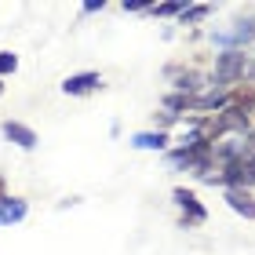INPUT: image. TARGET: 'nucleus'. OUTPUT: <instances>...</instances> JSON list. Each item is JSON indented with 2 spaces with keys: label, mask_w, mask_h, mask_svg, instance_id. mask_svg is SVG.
Returning <instances> with one entry per match:
<instances>
[{
  "label": "nucleus",
  "mask_w": 255,
  "mask_h": 255,
  "mask_svg": "<svg viewBox=\"0 0 255 255\" xmlns=\"http://www.w3.org/2000/svg\"><path fill=\"white\" fill-rule=\"evenodd\" d=\"M248 77V55L245 51H223L215 59V80L208 88H215V91H230L237 84V80H245Z\"/></svg>",
  "instance_id": "f257e3e1"
},
{
  "label": "nucleus",
  "mask_w": 255,
  "mask_h": 255,
  "mask_svg": "<svg viewBox=\"0 0 255 255\" xmlns=\"http://www.w3.org/2000/svg\"><path fill=\"white\" fill-rule=\"evenodd\" d=\"M212 40H215V44H223L226 51H241L245 44L255 40V22H252V18L234 22V29H230V33H212Z\"/></svg>",
  "instance_id": "f03ea898"
},
{
  "label": "nucleus",
  "mask_w": 255,
  "mask_h": 255,
  "mask_svg": "<svg viewBox=\"0 0 255 255\" xmlns=\"http://www.w3.org/2000/svg\"><path fill=\"white\" fill-rule=\"evenodd\" d=\"M102 88V77L95 73V69H88V73H73L62 80V91L66 95H91V91Z\"/></svg>",
  "instance_id": "7ed1b4c3"
},
{
  "label": "nucleus",
  "mask_w": 255,
  "mask_h": 255,
  "mask_svg": "<svg viewBox=\"0 0 255 255\" xmlns=\"http://www.w3.org/2000/svg\"><path fill=\"white\" fill-rule=\"evenodd\" d=\"M4 138H11L15 146H22V149H33L37 146V131H33L29 124H22V121H4Z\"/></svg>",
  "instance_id": "20e7f679"
},
{
  "label": "nucleus",
  "mask_w": 255,
  "mask_h": 255,
  "mask_svg": "<svg viewBox=\"0 0 255 255\" xmlns=\"http://www.w3.org/2000/svg\"><path fill=\"white\" fill-rule=\"evenodd\" d=\"M171 197H175V204L182 208V212H186V219H182V223H204V219H208V212H204V208H201V201H197V197L190 193V190H175V193H171Z\"/></svg>",
  "instance_id": "39448f33"
},
{
  "label": "nucleus",
  "mask_w": 255,
  "mask_h": 255,
  "mask_svg": "<svg viewBox=\"0 0 255 255\" xmlns=\"http://www.w3.org/2000/svg\"><path fill=\"white\" fill-rule=\"evenodd\" d=\"M29 215V204L22 197H0V226H11V223H22Z\"/></svg>",
  "instance_id": "423d86ee"
},
{
  "label": "nucleus",
  "mask_w": 255,
  "mask_h": 255,
  "mask_svg": "<svg viewBox=\"0 0 255 255\" xmlns=\"http://www.w3.org/2000/svg\"><path fill=\"white\" fill-rule=\"evenodd\" d=\"M168 77H171V84H175V91H182V95H190V91L204 88V77H201V73H193V69H179V66H171V69H168Z\"/></svg>",
  "instance_id": "0eeeda50"
},
{
  "label": "nucleus",
  "mask_w": 255,
  "mask_h": 255,
  "mask_svg": "<svg viewBox=\"0 0 255 255\" xmlns=\"http://www.w3.org/2000/svg\"><path fill=\"white\" fill-rule=\"evenodd\" d=\"M226 204L234 208L237 215L255 219V193L252 190H226Z\"/></svg>",
  "instance_id": "6e6552de"
},
{
  "label": "nucleus",
  "mask_w": 255,
  "mask_h": 255,
  "mask_svg": "<svg viewBox=\"0 0 255 255\" xmlns=\"http://www.w3.org/2000/svg\"><path fill=\"white\" fill-rule=\"evenodd\" d=\"M131 146L135 149H164L168 135L164 131H138V135H131Z\"/></svg>",
  "instance_id": "1a4fd4ad"
},
{
  "label": "nucleus",
  "mask_w": 255,
  "mask_h": 255,
  "mask_svg": "<svg viewBox=\"0 0 255 255\" xmlns=\"http://www.w3.org/2000/svg\"><path fill=\"white\" fill-rule=\"evenodd\" d=\"M190 95H182V91H171V95L164 99V106H168V113H175V117H179V113H186L190 110Z\"/></svg>",
  "instance_id": "9d476101"
},
{
  "label": "nucleus",
  "mask_w": 255,
  "mask_h": 255,
  "mask_svg": "<svg viewBox=\"0 0 255 255\" xmlns=\"http://www.w3.org/2000/svg\"><path fill=\"white\" fill-rule=\"evenodd\" d=\"M208 15H212V7H208V4H190V7H182L179 22L186 26V22H201V18H208Z\"/></svg>",
  "instance_id": "9b49d317"
},
{
  "label": "nucleus",
  "mask_w": 255,
  "mask_h": 255,
  "mask_svg": "<svg viewBox=\"0 0 255 255\" xmlns=\"http://www.w3.org/2000/svg\"><path fill=\"white\" fill-rule=\"evenodd\" d=\"M18 69V55H11V51H0V80H4L7 73H15Z\"/></svg>",
  "instance_id": "f8f14e48"
},
{
  "label": "nucleus",
  "mask_w": 255,
  "mask_h": 255,
  "mask_svg": "<svg viewBox=\"0 0 255 255\" xmlns=\"http://www.w3.org/2000/svg\"><path fill=\"white\" fill-rule=\"evenodd\" d=\"M182 7H186V4H157V7H153V15H160V18H168V15H182Z\"/></svg>",
  "instance_id": "ddd939ff"
},
{
  "label": "nucleus",
  "mask_w": 255,
  "mask_h": 255,
  "mask_svg": "<svg viewBox=\"0 0 255 255\" xmlns=\"http://www.w3.org/2000/svg\"><path fill=\"white\" fill-rule=\"evenodd\" d=\"M157 121H160V124H164V128H168V124H175L179 117H175V113H160V117H157Z\"/></svg>",
  "instance_id": "4468645a"
},
{
  "label": "nucleus",
  "mask_w": 255,
  "mask_h": 255,
  "mask_svg": "<svg viewBox=\"0 0 255 255\" xmlns=\"http://www.w3.org/2000/svg\"><path fill=\"white\" fill-rule=\"evenodd\" d=\"M0 95H4V80H0Z\"/></svg>",
  "instance_id": "2eb2a0df"
},
{
  "label": "nucleus",
  "mask_w": 255,
  "mask_h": 255,
  "mask_svg": "<svg viewBox=\"0 0 255 255\" xmlns=\"http://www.w3.org/2000/svg\"><path fill=\"white\" fill-rule=\"evenodd\" d=\"M0 190H4V179H0ZM0 197H4V193H0Z\"/></svg>",
  "instance_id": "dca6fc26"
}]
</instances>
